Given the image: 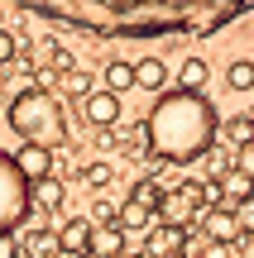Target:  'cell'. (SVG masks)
<instances>
[{"instance_id": "obj_1", "label": "cell", "mask_w": 254, "mask_h": 258, "mask_svg": "<svg viewBox=\"0 0 254 258\" xmlns=\"http://www.w3.org/2000/svg\"><path fill=\"white\" fill-rule=\"evenodd\" d=\"M216 105L197 91H159V105L144 120L149 134V158L163 163H197L216 148Z\"/></svg>"}, {"instance_id": "obj_2", "label": "cell", "mask_w": 254, "mask_h": 258, "mask_svg": "<svg viewBox=\"0 0 254 258\" xmlns=\"http://www.w3.org/2000/svg\"><path fill=\"white\" fill-rule=\"evenodd\" d=\"M10 129H15L24 144H43V148H58L67 139V115L43 86H29L10 101Z\"/></svg>"}, {"instance_id": "obj_3", "label": "cell", "mask_w": 254, "mask_h": 258, "mask_svg": "<svg viewBox=\"0 0 254 258\" xmlns=\"http://www.w3.org/2000/svg\"><path fill=\"white\" fill-rule=\"evenodd\" d=\"M29 211H34L29 206V182L19 177L15 158L0 153V234H15L29 220Z\"/></svg>"}, {"instance_id": "obj_4", "label": "cell", "mask_w": 254, "mask_h": 258, "mask_svg": "<svg viewBox=\"0 0 254 258\" xmlns=\"http://www.w3.org/2000/svg\"><path fill=\"white\" fill-rule=\"evenodd\" d=\"M197 186H201V182H182V186H173V191H163V196H159V211H154V220H159V225H178V230L197 225V215H201Z\"/></svg>"}, {"instance_id": "obj_5", "label": "cell", "mask_w": 254, "mask_h": 258, "mask_svg": "<svg viewBox=\"0 0 254 258\" xmlns=\"http://www.w3.org/2000/svg\"><path fill=\"white\" fill-rule=\"evenodd\" d=\"M197 225H201V239H207V244H230V249H240V244H245V234H240L230 206H211V211H201Z\"/></svg>"}, {"instance_id": "obj_6", "label": "cell", "mask_w": 254, "mask_h": 258, "mask_svg": "<svg viewBox=\"0 0 254 258\" xmlns=\"http://www.w3.org/2000/svg\"><path fill=\"white\" fill-rule=\"evenodd\" d=\"M77 105H82V120L91 129H115L120 124V96L115 91H86Z\"/></svg>"}, {"instance_id": "obj_7", "label": "cell", "mask_w": 254, "mask_h": 258, "mask_svg": "<svg viewBox=\"0 0 254 258\" xmlns=\"http://www.w3.org/2000/svg\"><path fill=\"white\" fill-rule=\"evenodd\" d=\"M10 158H15V167H19V177H24V182L53 177V148H43V144H24L19 153H10Z\"/></svg>"}, {"instance_id": "obj_8", "label": "cell", "mask_w": 254, "mask_h": 258, "mask_svg": "<svg viewBox=\"0 0 254 258\" xmlns=\"http://www.w3.org/2000/svg\"><path fill=\"white\" fill-rule=\"evenodd\" d=\"M149 258L159 253H187V230H178V225H149Z\"/></svg>"}, {"instance_id": "obj_9", "label": "cell", "mask_w": 254, "mask_h": 258, "mask_svg": "<svg viewBox=\"0 0 254 258\" xmlns=\"http://www.w3.org/2000/svg\"><path fill=\"white\" fill-rule=\"evenodd\" d=\"M125 249V230H120V225H96V230H91V244H86V258H115V253H120Z\"/></svg>"}, {"instance_id": "obj_10", "label": "cell", "mask_w": 254, "mask_h": 258, "mask_svg": "<svg viewBox=\"0 0 254 258\" xmlns=\"http://www.w3.org/2000/svg\"><path fill=\"white\" fill-rule=\"evenodd\" d=\"M63 201H67V186L58 182V177H38V182H29V206H34V211H58Z\"/></svg>"}, {"instance_id": "obj_11", "label": "cell", "mask_w": 254, "mask_h": 258, "mask_svg": "<svg viewBox=\"0 0 254 258\" xmlns=\"http://www.w3.org/2000/svg\"><path fill=\"white\" fill-rule=\"evenodd\" d=\"M91 230H96V225L86 220V215H77V220H67L63 230H58V249H72V253H86V244H91Z\"/></svg>"}, {"instance_id": "obj_12", "label": "cell", "mask_w": 254, "mask_h": 258, "mask_svg": "<svg viewBox=\"0 0 254 258\" xmlns=\"http://www.w3.org/2000/svg\"><path fill=\"white\" fill-rule=\"evenodd\" d=\"M211 182L221 186V206H235V201H245V196L254 191V182H249L245 172H235V167H226V172L211 177Z\"/></svg>"}, {"instance_id": "obj_13", "label": "cell", "mask_w": 254, "mask_h": 258, "mask_svg": "<svg viewBox=\"0 0 254 258\" xmlns=\"http://www.w3.org/2000/svg\"><path fill=\"white\" fill-rule=\"evenodd\" d=\"M134 67V86H144V91H163L168 86V67L159 62V57H139V62H130Z\"/></svg>"}, {"instance_id": "obj_14", "label": "cell", "mask_w": 254, "mask_h": 258, "mask_svg": "<svg viewBox=\"0 0 254 258\" xmlns=\"http://www.w3.org/2000/svg\"><path fill=\"white\" fill-rule=\"evenodd\" d=\"M115 225H120L125 234L149 230V225H154V211H149V206H139V201H125V206H115Z\"/></svg>"}, {"instance_id": "obj_15", "label": "cell", "mask_w": 254, "mask_h": 258, "mask_svg": "<svg viewBox=\"0 0 254 258\" xmlns=\"http://www.w3.org/2000/svg\"><path fill=\"white\" fill-rule=\"evenodd\" d=\"M216 139H226L230 148H245L249 139H254V120H249V115H235V120H221V124H216Z\"/></svg>"}, {"instance_id": "obj_16", "label": "cell", "mask_w": 254, "mask_h": 258, "mask_svg": "<svg viewBox=\"0 0 254 258\" xmlns=\"http://www.w3.org/2000/svg\"><path fill=\"white\" fill-rule=\"evenodd\" d=\"M58 249V230H29L24 234V249H19V258H48Z\"/></svg>"}, {"instance_id": "obj_17", "label": "cell", "mask_w": 254, "mask_h": 258, "mask_svg": "<svg viewBox=\"0 0 254 258\" xmlns=\"http://www.w3.org/2000/svg\"><path fill=\"white\" fill-rule=\"evenodd\" d=\"M207 62H201V57H187V62H182V72H178V91H207Z\"/></svg>"}, {"instance_id": "obj_18", "label": "cell", "mask_w": 254, "mask_h": 258, "mask_svg": "<svg viewBox=\"0 0 254 258\" xmlns=\"http://www.w3.org/2000/svg\"><path fill=\"white\" fill-rule=\"evenodd\" d=\"M130 86H134V67L130 62H111L106 67V91L120 96V91H130Z\"/></svg>"}, {"instance_id": "obj_19", "label": "cell", "mask_w": 254, "mask_h": 258, "mask_svg": "<svg viewBox=\"0 0 254 258\" xmlns=\"http://www.w3.org/2000/svg\"><path fill=\"white\" fill-rule=\"evenodd\" d=\"M230 215H235L240 234H245V239H254V191L245 196V201H235V206H230Z\"/></svg>"}, {"instance_id": "obj_20", "label": "cell", "mask_w": 254, "mask_h": 258, "mask_svg": "<svg viewBox=\"0 0 254 258\" xmlns=\"http://www.w3.org/2000/svg\"><path fill=\"white\" fill-rule=\"evenodd\" d=\"M82 182L101 191V186H111V182H115V167H111V163H86V167H82Z\"/></svg>"}, {"instance_id": "obj_21", "label": "cell", "mask_w": 254, "mask_h": 258, "mask_svg": "<svg viewBox=\"0 0 254 258\" xmlns=\"http://www.w3.org/2000/svg\"><path fill=\"white\" fill-rule=\"evenodd\" d=\"M58 82H63V91H67V96H77V101H82V96L91 91V77H86V72H77V67H67V72L58 77Z\"/></svg>"}, {"instance_id": "obj_22", "label": "cell", "mask_w": 254, "mask_h": 258, "mask_svg": "<svg viewBox=\"0 0 254 258\" xmlns=\"http://www.w3.org/2000/svg\"><path fill=\"white\" fill-rule=\"evenodd\" d=\"M159 196H163V186L154 182V177H144V182L130 191V201H139V206H149V211H159Z\"/></svg>"}, {"instance_id": "obj_23", "label": "cell", "mask_w": 254, "mask_h": 258, "mask_svg": "<svg viewBox=\"0 0 254 258\" xmlns=\"http://www.w3.org/2000/svg\"><path fill=\"white\" fill-rule=\"evenodd\" d=\"M226 82L235 86V91H249V86H254V62H230Z\"/></svg>"}, {"instance_id": "obj_24", "label": "cell", "mask_w": 254, "mask_h": 258, "mask_svg": "<svg viewBox=\"0 0 254 258\" xmlns=\"http://www.w3.org/2000/svg\"><path fill=\"white\" fill-rule=\"evenodd\" d=\"M230 167H235V172H245L249 182H254V139H249L245 148H235V158H230Z\"/></svg>"}, {"instance_id": "obj_25", "label": "cell", "mask_w": 254, "mask_h": 258, "mask_svg": "<svg viewBox=\"0 0 254 258\" xmlns=\"http://www.w3.org/2000/svg\"><path fill=\"white\" fill-rule=\"evenodd\" d=\"M15 53H19V43L10 38V29H0V62H15Z\"/></svg>"}, {"instance_id": "obj_26", "label": "cell", "mask_w": 254, "mask_h": 258, "mask_svg": "<svg viewBox=\"0 0 254 258\" xmlns=\"http://www.w3.org/2000/svg\"><path fill=\"white\" fill-rule=\"evenodd\" d=\"M0 258H19V244H15V234H0Z\"/></svg>"}, {"instance_id": "obj_27", "label": "cell", "mask_w": 254, "mask_h": 258, "mask_svg": "<svg viewBox=\"0 0 254 258\" xmlns=\"http://www.w3.org/2000/svg\"><path fill=\"white\" fill-rule=\"evenodd\" d=\"M201 258H230V244H201Z\"/></svg>"}, {"instance_id": "obj_28", "label": "cell", "mask_w": 254, "mask_h": 258, "mask_svg": "<svg viewBox=\"0 0 254 258\" xmlns=\"http://www.w3.org/2000/svg\"><path fill=\"white\" fill-rule=\"evenodd\" d=\"M96 220L111 225V220H115V206H111V201H96ZM96 220H91V225H96Z\"/></svg>"}, {"instance_id": "obj_29", "label": "cell", "mask_w": 254, "mask_h": 258, "mask_svg": "<svg viewBox=\"0 0 254 258\" xmlns=\"http://www.w3.org/2000/svg\"><path fill=\"white\" fill-rule=\"evenodd\" d=\"M48 258H86V253H72V249H53Z\"/></svg>"}, {"instance_id": "obj_30", "label": "cell", "mask_w": 254, "mask_h": 258, "mask_svg": "<svg viewBox=\"0 0 254 258\" xmlns=\"http://www.w3.org/2000/svg\"><path fill=\"white\" fill-rule=\"evenodd\" d=\"M115 258H149V253H130V249H120V253H115Z\"/></svg>"}, {"instance_id": "obj_31", "label": "cell", "mask_w": 254, "mask_h": 258, "mask_svg": "<svg viewBox=\"0 0 254 258\" xmlns=\"http://www.w3.org/2000/svg\"><path fill=\"white\" fill-rule=\"evenodd\" d=\"M159 258H187V253H159Z\"/></svg>"}]
</instances>
